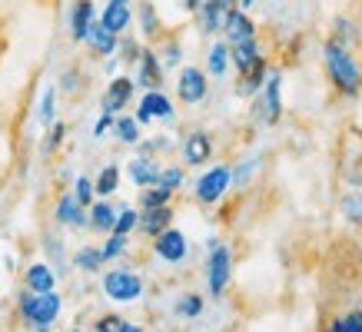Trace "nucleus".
Instances as JSON below:
<instances>
[{
	"label": "nucleus",
	"mask_w": 362,
	"mask_h": 332,
	"mask_svg": "<svg viewBox=\"0 0 362 332\" xmlns=\"http://www.w3.org/2000/svg\"><path fill=\"white\" fill-rule=\"evenodd\" d=\"M322 66H326V77L342 97H359L362 93V66L356 64L349 44H342L329 33V40L322 47Z\"/></svg>",
	"instance_id": "f257e3e1"
},
{
	"label": "nucleus",
	"mask_w": 362,
	"mask_h": 332,
	"mask_svg": "<svg viewBox=\"0 0 362 332\" xmlns=\"http://www.w3.org/2000/svg\"><path fill=\"white\" fill-rule=\"evenodd\" d=\"M21 319L33 329H50V322L60 316V296H57L54 289H47V292H23L21 296Z\"/></svg>",
	"instance_id": "f03ea898"
},
{
	"label": "nucleus",
	"mask_w": 362,
	"mask_h": 332,
	"mask_svg": "<svg viewBox=\"0 0 362 332\" xmlns=\"http://www.w3.org/2000/svg\"><path fill=\"white\" fill-rule=\"evenodd\" d=\"M103 292L113 302H136L143 296V279L133 269H110L103 273Z\"/></svg>",
	"instance_id": "7ed1b4c3"
},
{
	"label": "nucleus",
	"mask_w": 362,
	"mask_h": 332,
	"mask_svg": "<svg viewBox=\"0 0 362 332\" xmlns=\"http://www.w3.org/2000/svg\"><path fill=\"white\" fill-rule=\"evenodd\" d=\"M233 183V170L230 166H213L209 173H203V177L197 179V203L199 206H213V203H220L223 193H226V186Z\"/></svg>",
	"instance_id": "20e7f679"
},
{
	"label": "nucleus",
	"mask_w": 362,
	"mask_h": 332,
	"mask_svg": "<svg viewBox=\"0 0 362 332\" xmlns=\"http://www.w3.org/2000/svg\"><path fill=\"white\" fill-rule=\"evenodd\" d=\"M206 93H209L206 70H199V66H183V70H180V83H176V97H180V103L197 107V103L206 100Z\"/></svg>",
	"instance_id": "39448f33"
},
{
	"label": "nucleus",
	"mask_w": 362,
	"mask_h": 332,
	"mask_svg": "<svg viewBox=\"0 0 362 332\" xmlns=\"http://www.w3.org/2000/svg\"><path fill=\"white\" fill-rule=\"evenodd\" d=\"M240 4L236 0H199V11H197V20H199V30L203 33H220L226 17L236 11Z\"/></svg>",
	"instance_id": "423d86ee"
},
{
	"label": "nucleus",
	"mask_w": 362,
	"mask_h": 332,
	"mask_svg": "<svg viewBox=\"0 0 362 332\" xmlns=\"http://www.w3.org/2000/svg\"><path fill=\"white\" fill-rule=\"evenodd\" d=\"M230 269H233V256L226 246L213 243V253H209V296H223L226 286H230Z\"/></svg>",
	"instance_id": "0eeeda50"
},
{
	"label": "nucleus",
	"mask_w": 362,
	"mask_h": 332,
	"mask_svg": "<svg viewBox=\"0 0 362 332\" xmlns=\"http://www.w3.org/2000/svg\"><path fill=\"white\" fill-rule=\"evenodd\" d=\"M153 253L160 256V259H166V263H183L189 253L187 246V236L180 230H173V226H166L163 232H156L153 236Z\"/></svg>",
	"instance_id": "6e6552de"
},
{
	"label": "nucleus",
	"mask_w": 362,
	"mask_h": 332,
	"mask_svg": "<svg viewBox=\"0 0 362 332\" xmlns=\"http://www.w3.org/2000/svg\"><path fill=\"white\" fill-rule=\"evenodd\" d=\"M150 120H173V103L163 90H146V97L136 107V123H150Z\"/></svg>",
	"instance_id": "1a4fd4ad"
},
{
	"label": "nucleus",
	"mask_w": 362,
	"mask_h": 332,
	"mask_svg": "<svg viewBox=\"0 0 362 332\" xmlns=\"http://www.w3.org/2000/svg\"><path fill=\"white\" fill-rule=\"evenodd\" d=\"M140 77H136V83H140L143 90H160L163 87V64H160V57L150 50V47H143L140 50Z\"/></svg>",
	"instance_id": "9d476101"
},
{
	"label": "nucleus",
	"mask_w": 362,
	"mask_h": 332,
	"mask_svg": "<svg viewBox=\"0 0 362 332\" xmlns=\"http://www.w3.org/2000/svg\"><path fill=\"white\" fill-rule=\"evenodd\" d=\"M133 90H136V83H133L130 77H117L110 87H107V93H103V113H113V117H117V113L130 103Z\"/></svg>",
	"instance_id": "9b49d317"
},
{
	"label": "nucleus",
	"mask_w": 362,
	"mask_h": 332,
	"mask_svg": "<svg viewBox=\"0 0 362 332\" xmlns=\"http://www.w3.org/2000/svg\"><path fill=\"white\" fill-rule=\"evenodd\" d=\"M223 33H226V40L230 44H246V40H256V23L246 17V11H236L226 17V23H223Z\"/></svg>",
	"instance_id": "f8f14e48"
},
{
	"label": "nucleus",
	"mask_w": 362,
	"mask_h": 332,
	"mask_svg": "<svg viewBox=\"0 0 362 332\" xmlns=\"http://www.w3.org/2000/svg\"><path fill=\"white\" fill-rule=\"evenodd\" d=\"M170 220H173V206L163 203V206H150V210H143L136 226H140L143 236H150V239H153L156 232H163L166 226H170Z\"/></svg>",
	"instance_id": "ddd939ff"
},
{
	"label": "nucleus",
	"mask_w": 362,
	"mask_h": 332,
	"mask_svg": "<svg viewBox=\"0 0 362 332\" xmlns=\"http://www.w3.org/2000/svg\"><path fill=\"white\" fill-rule=\"evenodd\" d=\"M57 223H64L70 230H83V226H87V206H80L77 196L66 193V196H60V203H57Z\"/></svg>",
	"instance_id": "4468645a"
},
{
	"label": "nucleus",
	"mask_w": 362,
	"mask_h": 332,
	"mask_svg": "<svg viewBox=\"0 0 362 332\" xmlns=\"http://www.w3.org/2000/svg\"><path fill=\"white\" fill-rule=\"evenodd\" d=\"M83 44L90 47V54H93V57H110L113 50H117V44H120V37H117V33H110L103 23H90L87 40H83Z\"/></svg>",
	"instance_id": "2eb2a0df"
},
{
	"label": "nucleus",
	"mask_w": 362,
	"mask_h": 332,
	"mask_svg": "<svg viewBox=\"0 0 362 332\" xmlns=\"http://www.w3.org/2000/svg\"><path fill=\"white\" fill-rule=\"evenodd\" d=\"M130 20H133V11L127 7V0H110V4L103 7V17H100V23L110 33H117V37L130 27Z\"/></svg>",
	"instance_id": "dca6fc26"
},
{
	"label": "nucleus",
	"mask_w": 362,
	"mask_h": 332,
	"mask_svg": "<svg viewBox=\"0 0 362 332\" xmlns=\"http://www.w3.org/2000/svg\"><path fill=\"white\" fill-rule=\"evenodd\" d=\"M183 156H187L189 166H203L213 156V140H209V133H189L187 140H183Z\"/></svg>",
	"instance_id": "f3484780"
},
{
	"label": "nucleus",
	"mask_w": 362,
	"mask_h": 332,
	"mask_svg": "<svg viewBox=\"0 0 362 332\" xmlns=\"http://www.w3.org/2000/svg\"><path fill=\"white\" fill-rule=\"evenodd\" d=\"M140 30H143V37L150 40V44H160L166 37V30H163V20L156 17V7H153V0H143L140 4Z\"/></svg>",
	"instance_id": "a211bd4d"
},
{
	"label": "nucleus",
	"mask_w": 362,
	"mask_h": 332,
	"mask_svg": "<svg viewBox=\"0 0 362 332\" xmlns=\"http://www.w3.org/2000/svg\"><path fill=\"white\" fill-rule=\"evenodd\" d=\"M93 23V0H77L74 4V13H70V37L83 44L87 40V30Z\"/></svg>",
	"instance_id": "6ab92c4d"
},
{
	"label": "nucleus",
	"mask_w": 362,
	"mask_h": 332,
	"mask_svg": "<svg viewBox=\"0 0 362 332\" xmlns=\"http://www.w3.org/2000/svg\"><path fill=\"white\" fill-rule=\"evenodd\" d=\"M160 170L163 166H156L153 156H136L130 163V179L136 183V186H156V177H160Z\"/></svg>",
	"instance_id": "aec40b11"
},
{
	"label": "nucleus",
	"mask_w": 362,
	"mask_h": 332,
	"mask_svg": "<svg viewBox=\"0 0 362 332\" xmlns=\"http://www.w3.org/2000/svg\"><path fill=\"white\" fill-rule=\"evenodd\" d=\"M23 283H27V289H30V292H47V289L57 286V276H54V269H50V266L33 263L30 269H27Z\"/></svg>",
	"instance_id": "412c9836"
},
{
	"label": "nucleus",
	"mask_w": 362,
	"mask_h": 332,
	"mask_svg": "<svg viewBox=\"0 0 362 332\" xmlns=\"http://www.w3.org/2000/svg\"><path fill=\"white\" fill-rule=\"evenodd\" d=\"M113 220H117V210H113L110 203H90L87 226L93 232H110L113 230Z\"/></svg>",
	"instance_id": "4be33fe9"
},
{
	"label": "nucleus",
	"mask_w": 362,
	"mask_h": 332,
	"mask_svg": "<svg viewBox=\"0 0 362 332\" xmlns=\"http://www.w3.org/2000/svg\"><path fill=\"white\" fill-rule=\"evenodd\" d=\"M117 186H120V166L117 163L103 166L97 183H93V193H97V196H110V193H117Z\"/></svg>",
	"instance_id": "5701e85b"
},
{
	"label": "nucleus",
	"mask_w": 362,
	"mask_h": 332,
	"mask_svg": "<svg viewBox=\"0 0 362 332\" xmlns=\"http://www.w3.org/2000/svg\"><path fill=\"white\" fill-rule=\"evenodd\" d=\"M113 130L120 143H140V123L136 117H113Z\"/></svg>",
	"instance_id": "b1692460"
},
{
	"label": "nucleus",
	"mask_w": 362,
	"mask_h": 332,
	"mask_svg": "<svg viewBox=\"0 0 362 332\" xmlns=\"http://www.w3.org/2000/svg\"><path fill=\"white\" fill-rule=\"evenodd\" d=\"M263 87H266V120L276 123L279 120V73H269Z\"/></svg>",
	"instance_id": "393cba45"
},
{
	"label": "nucleus",
	"mask_w": 362,
	"mask_h": 332,
	"mask_svg": "<svg viewBox=\"0 0 362 332\" xmlns=\"http://www.w3.org/2000/svg\"><path fill=\"white\" fill-rule=\"evenodd\" d=\"M226 66H230V44H213L209 60H206V70L213 73V77H223Z\"/></svg>",
	"instance_id": "a878e982"
},
{
	"label": "nucleus",
	"mask_w": 362,
	"mask_h": 332,
	"mask_svg": "<svg viewBox=\"0 0 362 332\" xmlns=\"http://www.w3.org/2000/svg\"><path fill=\"white\" fill-rule=\"evenodd\" d=\"M176 316H183V319H197L199 312H203V296L199 292H187V296H180V302L173 306Z\"/></svg>",
	"instance_id": "bb28decb"
},
{
	"label": "nucleus",
	"mask_w": 362,
	"mask_h": 332,
	"mask_svg": "<svg viewBox=\"0 0 362 332\" xmlns=\"http://www.w3.org/2000/svg\"><path fill=\"white\" fill-rule=\"evenodd\" d=\"M93 329H100V332H140V326L120 319V316H100V319L93 322Z\"/></svg>",
	"instance_id": "cd10ccee"
},
{
	"label": "nucleus",
	"mask_w": 362,
	"mask_h": 332,
	"mask_svg": "<svg viewBox=\"0 0 362 332\" xmlns=\"http://www.w3.org/2000/svg\"><path fill=\"white\" fill-rule=\"evenodd\" d=\"M173 199V193L163 186H143L140 193V206L143 210H150V206H163V203H170Z\"/></svg>",
	"instance_id": "c85d7f7f"
},
{
	"label": "nucleus",
	"mask_w": 362,
	"mask_h": 332,
	"mask_svg": "<svg viewBox=\"0 0 362 332\" xmlns=\"http://www.w3.org/2000/svg\"><path fill=\"white\" fill-rule=\"evenodd\" d=\"M156 186H163V189H170V193H176V189L183 186V166H166V170H160Z\"/></svg>",
	"instance_id": "c756f323"
},
{
	"label": "nucleus",
	"mask_w": 362,
	"mask_h": 332,
	"mask_svg": "<svg viewBox=\"0 0 362 332\" xmlns=\"http://www.w3.org/2000/svg\"><path fill=\"white\" fill-rule=\"evenodd\" d=\"M74 263H77L80 269H87V273H97L100 266H103V256H100V249H93V246H83V249L74 256Z\"/></svg>",
	"instance_id": "7c9ffc66"
},
{
	"label": "nucleus",
	"mask_w": 362,
	"mask_h": 332,
	"mask_svg": "<svg viewBox=\"0 0 362 332\" xmlns=\"http://www.w3.org/2000/svg\"><path fill=\"white\" fill-rule=\"evenodd\" d=\"M342 216L362 226V193H346L342 196Z\"/></svg>",
	"instance_id": "2f4dec72"
},
{
	"label": "nucleus",
	"mask_w": 362,
	"mask_h": 332,
	"mask_svg": "<svg viewBox=\"0 0 362 332\" xmlns=\"http://www.w3.org/2000/svg\"><path fill=\"white\" fill-rule=\"evenodd\" d=\"M120 253H127V236H123V232H110V239L103 243L100 256H103V263H107V259H117Z\"/></svg>",
	"instance_id": "473e14b6"
},
{
	"label": "nucleus",
	"mask_w": 362,
	"mask_h": 332,
	"mask_svg": "<svg viewBox=\"0 0 362 332\" xmlns=\"http://www.w3.org/2000/svg\"><path fill=\"white\" fill-rule=\"evenodd\" d=\"M136 223H140V213L136 210H123L117 220H113V230L110 232H123V236H130L136 230Z\"/></svg>",
	"instance_id": "72a5a7b5"
},
{
	"label": "nucleus",
	"mask_w": 362,
	"mask_h": 332,
	"mask_svg": "<svg viewBox=\"0 0 362 332\" xmlns=\"http://www.w3.org/2000/svg\"><path fill=\"white\" fill-rule=\"evenodd\" d=\"M80 87H83V80H80L77 66H70L64 77H60V90H64L66 97H80ZM83 90H87V87H83Z\"/></svg>",
	"instance_id": "f704fd0d"
},
{
	"label": "nucleus",
	"mask_w": 362,
	"mask_h": 332,
	"mask_svg": "<svg viewBox=\"0 0 362 332\" xmlns=\"http://www.w3.org/2000/svg\"><path fill=\"white\" fill-rule=\"evenodd\" d=\"M74 196H77L80 206H90V203H93V183H90L87 177H80L77 186H74Z\"/></svg>",
	"instance_id": "c9c22d12"
},
{
	"label": "nucleus",
	"mask_w": 362,
	"mask_h": 332,
	"mask_svg": "<svg viewBox=\"0 0 362 332\" xmlns=\"http://www.w3.org/2000/svg\"><path fill=\"white\" fill-rule=\"evenodd\" d=\"M54 100H57V90H47L44 103H40V123H54Z\"/></svg>",
	"instance_id": "e433bc0d"
},
{
	"label": "nucleus",
	"mask_w": 362,
	"mask_h": 332,
	"mask_svg": "<svg viewBox=\"0 0 362 332\" xmlns=\"http://www.w3.org/2000/svg\"><path fill=\"white\" fill-rule=\"evenodd\" d=\"M123 64H136V60H140V50L143 47L140 44H133V40H123Z\"/></svg>",
	"instance_id": "4c0bfd02"
},
{
	"label": "nucleus",
	"mask_w": 362,
	"mask_h": 332,
	"mask_svg": "<svg viewBox=\"0 0 362 332\" xmlns=\"http://www.w3.org/2000/svg\"><path fill=\"white\" fill-rule=\"evenodd\" d=\"M64 133H66V126H64V123H57L54 130H50V136H47V153L60 146V140H64Z\"/></svg>",
	"instance_id": "58836bf2"
},
{
	"label": "nucleus",
	"mask_w": 362,
	"mask_h": 332,
	"mask_svg": "<svg viewBox=\"0 0 362 332\" xmlns=\"http://www.w3.org/2000/svg\"><path fill=\"white\" fill-rule=\"evenodd\" d=\"M113 126V113H100V120H97V126H93V136H103V133Z\"/></svg>",
	"instance_id": "ea45409f"
},
{
	"label": "nucleus",
	"mask_w": 362,
	"mask_h": 332,
	"mask_svg": "<svg viewBox=\"0 0 362 332\" xmlns=\"http://www.w3.org/2000/svg\"><path fill=\"white\" fill-rule=\"evenodd\" d=\"M352 23H356V44H359V57H362V0L356 4V17H352Z\"/></svg>",
	"instance_id": "a19ab883"
},
{
	"label": "nucleus",
	"mask_w": 362,
	"mask_h": 332,
	"mask_svg": "<svg viewBox=\"0 0 362 332\" xmlns=\"http://www.w3.org/2000/svg\"><path fill=\"white\" fill-rule=\"evenodd\" d=\"M183 7H187L189 13H197L199 11V0H183Z\"/></svg>",
	"instance_id": "79ce46f5"
},
{
	"label": "nucleus",
	"mask_w": 362,
	"mask_h": 332,
	"mask_svg": "<svg viewBox=\"0 0 362 332\" xmlns=\"http://www.w3.org/2000/svg\"><path fill=\"white\" fill-rule=\"evenodd\" d=\"M240 7H252V0H240Z\"/></svg>",
	"instance_id": "37998d69"
}]
</instances>
